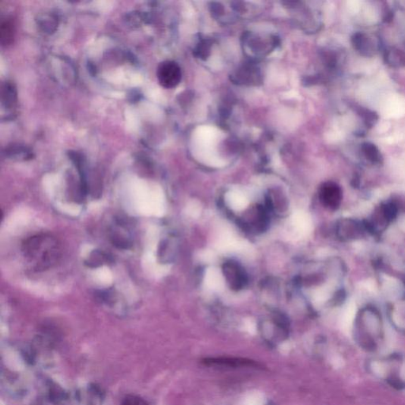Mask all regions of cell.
<instances>
[{
	"label": "cell",
	"instance_id": "16",
	"mask_svg": "<svg viewBox=\"0 0 405 405\" xmlns=\"http://www.w3.org/2000/svg\"><path fill=\"white\" fill-rule=\"evenodd\" d=\"M110 240L113 245L120 250H128L132 245V240L129 236L120 232V228H113L110 233Z\"/></svg>",
	"mask_w": 405,
	"mask_h": 405
},
{
	"label": "cell",
	"instance_id": "7",
	"mask_svg": "<svg viewBox=\"0 0 405 405\" xmlns=\"http://www.w3.org/2000/svg\"><path fill=\"white\" fill-rule=\"evenodd\" d=\"M222 272L226 284L234 291H241L248 284V275L238 262L234 260L224 262Z\"/></svg>",
	"mask_w": 405,
	"mask_h": 405
},
{
	"label": "cell",
	"instance_id": "10",
	"mask_svg": "<svg viewBox=\"0 0 405 405\" xmlns=\"http://www.w3.org/2000/svg\"><path fill=\"white\" fill-rule=\"evenodd\" d=\"M319 197L325 207L337 210L342 201V191L334 182H326L320 188Z\"/></svg>",
	"mask_w": 405,
	"mask_h": 405
},
{
	"label": "cell",
	"instance_id": "21",
	"mask_svg": "<svg viewBox=\"0 0 405 405\" xmlns=\"http://www.w3.org/2000/svg\"><path fill=\"white\" fill-rule=\"evenodd\" d=\"M7 155L10 156V157L15 159H31L32 154L28 149L24 148V147H14L13 149H9L7 152Z\"/></svg>",
	"mask_w": 405,
	"mask_h": 405
},
{
	"label": "cell",
	"instance_id": "11",
	"mask_svg": "<svg viewBox=\"0 0 405 405\" xmlns=\"http://www.w3.org/2000/svg\"><path fill=\"white\" fill-rule=\"evenodd\" d=\"M3 384L7 393L16 397H23L26 395L28 386L24 378L17 373L7 371L3 375Z\"/></svg>",
	"mask_w": 405,
	"mask_h": 405
},
{
	"label": "cell",
	"instance_id": "15",
	"mask_svg": "<svg viewBox=\"0 0 405 405\" xmlns=\"http://www.w3.org/2000/svg\"><path fill=\"white\" fill-rule=\"evenodd\" d=\"M176 242L173 239H165L159 245L157 256L162 262H171L176 255Z\"/></svg>",
	"mask_w": 405,
	"mask_h": 405
},
{
	"label": "cell",
	"instance_id": "17",
	"mask_svg": "<svg viewBox=\"0 0 405 405\" xmlns=\"http://www.w3.org/2000/svg\"><path fill=\"white\" fill-rule=\"evenodd\" d=\"M234 77L236 78L237 81L242 83H251L257 82L259 76L257 68L251 66H244L238 71Z\"/></svg>",
	"mask_w": 405,
	"mask_h": 405
},
{
	"label": "cell",
	"instance_id": "9",
	"mask_svg": "<svg viewBox=\"0 0 405 405\" xmlns=\"http://www.w3.org/2000/svg\"><path fill=\"white\" fill-rule=\"evenodd\" d=\"M157 80L162 86L166 89L176 87L181 80V70L174 61L163 62L159 66L157 72Z\"/></svg>",
	"mask_w": 405,
	"mask_h": 405
},
{
	"label": "cell",
	"instance_id": "5",
	"mask_svg": "<svg viewBox=\"0 0 405 405\" xmlns=\"http://www.w3.org/2000/svg\"><path fill=\"white\" fill-rule=\"evenodd\" d=\"M269 216L267 207L263 205L253 206L241 218V226L249 232L258 234L267 229Z\"/></svg>",
	"mask_w": 405,
	"mask_h": 405
},
{
	"label": "cell",
	"instance_id": "22",
	"mask_svg": "<svg viewBox=\"0 0 405 405\" xmlns=\"http://www.w3.org/2000/svg\"><path fill=\"white\" fill-rule=\"evenodd\" d=\"M353 44L354 46L356 47V49L359 51H366V55H367V45H366V38H365L364 35L362 33H356L353 38Z\"/></svg>",
	"mask_w": 405,
	"mask_h": 405
},
{
	"label": "cell",
	"instance_id": "6",
	"mask_svg": "<svg viewBox=\"0 0 405 405\" xmlns=\"http://www.w3.org/2000/svg\"><path fill=\"white\" fill-rule=\"evenodd\" d=\"M75 400L78 405H104L106 393L97 383H86L76 390Z\"/></svg>",
	"mask_w": 405,
	"mask_h": 405
},
{
	"label": "cell",
	"instance_id": "13",
	"mask_svg": "<svg viewBox=\"0 0 405 405\" xmlns=\"http://www.w3.org/2000/svg\"><path fill=\"white\" fill-rule=\"evenodd\" d=\"M204 364L207 366H225V367H258L260 365L253 361L237 358H217L207 359L204 360Z\"/></svg>",
	"mask_w": 405,
	"mask_h": 405
},
{
	"label": "cell",
	"instance_id": "14",
	"mask_svg": "<svg viewBox=\"0 0 405 405\" xmlns=\"http://www.w3.org/2000/svg\"><path fill=\"white\" fill-rule=\"evenodd\" d=\"M113 261L111 255L101 250H96L91 252L89 257L85 260V265L91 269H95Z\"/></svg>",
	"mask_w": 405,
	"mask_h": 405
},
{
	"label": "cell",
	"instance_id": "20",
	"mask_svg": "<svg viewBox=\"0 0 405 405\" xmlns=\"http://www.w3.org/2000/svg\"><path fill=\"white\" fill-rule=\"evenodd\" d=\"M95 296L100 303H105L107 306H113L116 300V294L111 289L98 291L96 293Z\"/></svg>",
	"mask_w": 405,
	"mask_h": 405
},
{
	"label": "cell",
	"instance_id": "8",
	"mask_svg": "<svg viewBox=\"0 0 405 405\" xmlns=\"http://www.w3.org/2000/svg\"><path fill=\"white\" fill-rule=\"evenodd\" d=\"M41 395L44 400L50 405H66L69 400L68 392L51 379L42 381Z\"/></svg>",
	"mask_w": 405,
	"mask_h": 405
},
{
	"label": "cell",
	"instance_id": "12",
	"mask_svg": "<svg viewBox=\"0 0 405 405\" xmlns=\"http://www.w3.org/2000/svg\"><path fill=\"white\" fill-rule=\"evenodd\" d=\"M366 229L365 224L353 219H346L340 220L337 225V234L341 239H356L362 236Z\"/></svg>",
	"mask_w": 405,
	"mask_h": 405
},
{
	"label": "cell",
	"instance_id": "4",
	"mask_svg": "<svg viewBox=\"0 0 405 405\" xmlns=\"http://www.w3.org/2000/svg\"><path fill=\"white\" fill-rule=\"evenodd\" d=\"M355 340L358 345L366 353H376L383 339L382 324L375 312L362 313L355 328Z\"/></svg>",
	"mask_w": 405,
	"mask_h": 405
},
{
	"label": "cell",
	"instance_id": "18",
	"mask_svg": "<svg viewBox=\"0 0 405 405\" xmlns=\"http://www.w3.org/2000/svg\"><path fill=\"white\" fill-rule=\"evenodd\" d=\"M14 38V27L12 22L10 20L3 21L0 25V40L3 45H9L12 43Z\"/></svg>",
	"mask_w": 405,
	"mask_h": 405
},
{
	"label": "cell",
	"instance_id": "23",
	"mask_svg": "<svg viewBox=\"0 0 405 405\" xmlns=\"http://www.w3.org/2000/svg\"><path fill=\"white\" fill-rule=\"evenodd\" d=\"M120 405H149L142 397L137 395H128L122 400Z\"/></svg>",
	"mask_w": 405,
	"mask_h": 405
},
{
	"label": "cell",
	"instance_id": "2",
	"mask_svg": "<svg viewBox=\"0 0 405 405\" xmlns=\"http://www.w3.org/2000/svg\"><path fill=\"white\" fill-rule=\"evenodd\" d=\"M368 369L374 376L397 391L405 392V358L398 353L373 358Z\"/></svg>",
	"mask_w": 405,
	"mask_h": 405
},
{
	"label": "cell",
	"instance_id": "1",
	"mask_svg": "<svg viewBox=\"0 0 405 405\" xmlns=\"http://www.w3.org/2000/svg\"><path fill=\"white\" fill-rule=\"evenodd\" d=\"M23 253L26 260L36 271L53 267L61 255L57 240L47 234H37L27 238L23 244Z\"/></svg>",
	"mask_w": 405,
	"mask_h": 405
},
{
	"label": "cell",
	"instance_id": "19",
	"mask_svg": "<svg viewBox=\"0 0 405 405\" xmlns=\"http://www.w3.org/2000/svg\"><path fill=\"white\" fill-rule=\"evenodd\" d=\"M362 149L368 160L374 163H381L382 157L376 146L369 143H366L362 145Z\"/></svg>",
	"mask_w": 405,
	"mask_h": 405
},
{
	"label": "cell",
	"instance_id": "3",
	"mask_svg": "<svg viewBox=\"0 0 405 405\" xmlns=\"http://www.w3.org/2000/svg\"><path fill=\"white\" fill-rule=\"evenodd\" d=\"M53 342L49 336L40 334L31 342L21 347L19 354L22 362L28 367L47 369L52 366L55 356Z\"/></svg>",
	"mask_w": 405,
	"mask_h": 405
}]
</instances>
